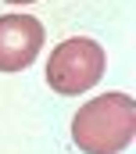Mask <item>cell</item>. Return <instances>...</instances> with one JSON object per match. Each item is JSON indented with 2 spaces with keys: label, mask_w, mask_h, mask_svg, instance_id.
Wrapping results in <instances>:
<instances>
[{
  "label": "cell",
  "mask_w": 136,
  "mask_h": 154,
  "mask_svg": "<svg viewBox=\"0 0 136 154\" xmlns=\"http://www.w3.org/2000/svg\"><path fill=\"white\" fill-rule=\"evenodd\" d=\"M136 136V100L129 93H104L79 108L72 140L86 154H118Z\"/></svg>",
  "instance_id": "6da1fadb"
},
{
  "label": "cell",
  "mask_w": 136,
  "mask_h": 154,
  "mask_svg": "<svg viewBox=\"0 0 136 154\" xmlns=\"http://www.w3.org/2000/svg\"><path fill=\"white\" fill-rule=\"evenodd\" d=\"M104 75V50L100 43L93 39H65L54 54H50V65H47V82L50 90L57 93H82L90 86H97Z\"/></svg>",
  "instance_id": "7a4b0ae2"
},
{
  "label": "cell",
  "mask_w": 136,
  "mask_h": 154,
  "mask_svg": "<svg viewBox=\"0 0 136 154\" xmlns=\"http://www.w3.org/2000/svg\"><path fill=\"white\" fill-rule=\"evenodd\" d=\"M43 50V25L32 14L0 18V72H22Z\"/></svg>",
  "instance_id": "3957f363"
},
{
  "label": "cell",
  "mask_w": 136,
  "mask_h": 154,
  "mask_svg": "<svg viewBox=\"0 0 136 154\" xmlns=\"http://www.w3.org/2000/svg\"><path fill=\"white\" fill-rule=\"evenodd\" d=\"M7 4H36V0H7Z\"/></svg>",
  "instance_id": "277c9868"
}]
</instances>
